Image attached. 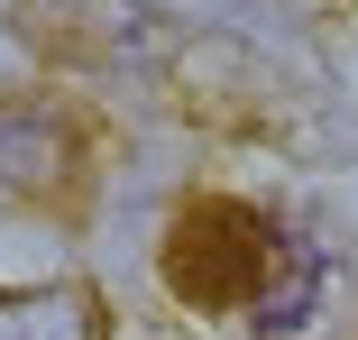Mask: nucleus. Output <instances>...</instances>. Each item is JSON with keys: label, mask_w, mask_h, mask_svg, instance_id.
<instances>
[{"label": "nucleus", "mask_w": 358, "mask_h": 340, "mask_svg": "<svg viewBox=\"0 0 358 340\" xmlns=\"http://www.w3.org/2000/svg\"><path fill=\"white\" fill-rule=\"evenodd\" d=\"M0 184L28 202H64L83 184V129L64 111H0Z\"/></svg>", "instance_id": "nucleus-3"}, {"label": "nucleus", "mask_w": 358, "mask_h": 340, "mask_svg": "<svg viewBox=\"0 0 358 340\" xmlns=\"http://www.w3.org/2000/svg\"><path fill=\"white\" fill-rule=\"evenodd\" d=\"M101 295L92 285H28L0 295V340H101Z\"/></svg>", "instance_id": "nucleus-4"}, {"label": "nucleus", "mask_w": 358, "mask_h": 340, "mask_svg": "<svg viewBox=\"0 0 358 340\" xmlns=\"http://www.w3.org/2000/svg\"><path fill=\"white\" fill-rule=\"evenodd\" d=\"M19 28L46 64L74 74H148L166 55V28L138 0H19Z\"/></svg>", "instance_id": "nucleus-2"}, {"label": "nucleus", "mask_w": 358, "mask_h": 340, "mask_svg": "<svg viewBox=\"0 0 358 340\" xmlns=\"http://www.w3.org/2000/svg\"><path fill=\"white\" fill-rule=\"evenodd\" d=\"M166 285L193 313H248V322H303L313 313V248L294 230H275L248 202L202 193L166 230Z\"/></svg>", "instance_id": "nucleus-1"}]
</instances>
